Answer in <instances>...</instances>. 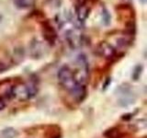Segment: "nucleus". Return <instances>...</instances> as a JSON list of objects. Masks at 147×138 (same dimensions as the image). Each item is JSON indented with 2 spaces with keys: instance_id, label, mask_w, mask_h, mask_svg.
<instances>
[{
  "instance_id": "nucleus-1",
  "label": "nucleus",
  "mask_w": 147,
  "mask_h": 138,
  "mask_svg": "<svg viewBox=\"0 0 147 138\" xmlns=\"http://www.w3.org/2000/svg\"><path fill=\"white\" fill-rule=\"evenodd\" d=\"M57 77L60 84L63 87V89H65L69 92H71L79 83L76 81L74 72L67 66H63L59 69Z\"/></svg>"
},
{
  "instance_id": "nucleus-2",
  "label": "nucleus",
  "mask_w": 147,
  "mask_h": 138,
  "mask_svg": "<svg viewBox=\"0 0 147 138\" xmlns=\"http://www.w3.org/2000/svg\"><path fill=\"white\" fill-rule=\"evenodd\" d=\"M96 52L105 59H112L116 55V51L113 46L108 43H100L96 48Z\"/></svg>"
},
{
  "instance_id": "nucleus-3",
  "label": "nucleus",
  "mask_w": 147,
  "mask_h": 138,
  "mask_svg": "<svg viewBox=\"0 0 147 138\" xmlns=\"http://www.w3.org/2000/svg\"><path fill=\"white\" fill-rule=\"evenodd\" d=\"M43 37L49 43L53 44L56 40V32H55L53 26H51L49 22H45L42 28Z\"/></svg>"
},
{
  "instance_id": "nucleus-4",
  "label": "nucleus",
  "mask_w": 147,
  "mask_h": 138,
  "mask_svg": "<svg viewBox=\"0 0 147 138\" xmlns=\"http://www.w3.org/2000/svg\"><path fill=\"white\" fill-rule=\"evenodd\" d=\"M70 94L72 95V97L75 99L76 101H82L83 99H85L86 94V87L84 84H81V83H78L76 85V87L74 89Z\"/></svg>"
},
{
  "instance_id": "nucleus-5",
  "label": "nucleus",
  "mask_w": 147,
  "mask_h": 138,
  "mask_svg": "<svg viewBox=\"0 0 147 138\" xmlns=\"http://www.w3.org/2000/svg\"><path fill=\"white\" fill-rule=\"evenodd\" d=\"M76 17L79 21H84L86 18L88 17L89 14V8L87 7L86 5H81V6L76 7Z\"/></svg>"
},
{
  "instance_id": "nucleus-6",
  "label": "nucleus",
  "mask_w": 147,
  "mask_h": 138,
  "mask_svg": "<svg viewBox=\"0 0 147 138\" xmlns=\"http://www.w3.org/2000/svg\"><path fill=\"white\" fill-rule=\"evenodd\" d=\"M35 0H13V3L17 8L27 9L30 8L34 5Z\"/></svg>"
},
{
  "instance_id": "nucleus-7",
  "label": "nucleus",
  "mask_w": 147,
  "mask_h": 138,
  "mask_svg": "<svg viewBox=\"0 0 147 138\" xmlns=\"http://www.w3.org/2000/svg\"><path fill=\"white\" fill-rule=\"evenodd\" d=\"M0 136L1 138H16L18 136V132L14 128L8 127L2 130L0 133Z\"/></svg>"
},
{
  "instance_id": "nucleus-8",
  "label": "nucleus",
  "mask_w": 147,
  "mask_h": 138,
  "mask_svg": "<svg viewBox=\"0 0 147 138\" xmlns=\"http://www.w3.org/2000/svg\"><path fill=\"white\" fill-rule=\"evenodd\" d=\"M142 69H144V67H142V64H138V66H136L134 67V69H133V72H132V75H131L132 79L134 81L139 80V78L141 77V75H142Z\"/></svg>"
},
{
  "instance_id": "nucleus-9",
  "label": "nucleus",
  "mask_w": 147,
  "mask_h": 138,
  "mask_svg": "<svg viewBox=\"0 0 147 138\" xmlns=\"http://www.w3.org/2000/svg\"><path fill=\"white\" fill-rule=\"evenodd\" d=\"M110 15L109 14L107 9H103L102 10V20H103V23L105 25H109L110 23Z\"/></svg>"
},
{
  "instance_id": "nucleus-10",
  "label": "nucleus",
  "mask_w": 147,
  "mask_h": 138,
  "mask_svg": "<svg viewBox=\"0 0 147 138\" xmlns=\"http://www.w3.org/2000/svg\"><path fill=\"white\" fill-rule=\"evenodd\" d=\"M11 64H9L8 62L4 61V60H0V73H4L5 71H7V69H9Z\"/></svg>"
},
{
  "instance_id": "nucleus-11",
  "label": "nucleus",
  "mask_w": 147,
  "mask_h": 138,
  "mask_svg": "<svg viewBox=\"0 0 147 138\" xmlns=\"http://www.w3.org/2000/svg\"><path fill=\"white\" fill-rule=\"evenodd\" d=\"M117 43H118V45L119 46V47H127V46L129 45V41L126 39V38H119L117 40Z\"/></svg>"
},
{
  "instance_id": "nucleus-12",
  "label": "nucleus",
  "mask_w": 147,
  "mask_h": 138,
  "mask_svg": "<svg viewBox=\"0 0 147 138\" xmlns=\"http://www.w3.org/2000/svg\"><path fill=\"white\" fill-rule=\"evenodd\" d=\"M7 99L5 98V97H0V110H2L5 109L7 105Z\"/></svg>"
},
{
  "instance_id": "nucleus-13",
  "label": "nucleus",
  "mask_w": 147,
  "mask_h": 138,
  "mask_svg": "<svg viewBox=\"0 0 147 138\" xmlns=\"http://www.w3.org/2000/svg\"><path fill=\"white\" fill-rule=\"evenodd\" d=\"M140 2H141L142 4H145V2H146V0H140Z\"/></svg>"
}]
</instances>
